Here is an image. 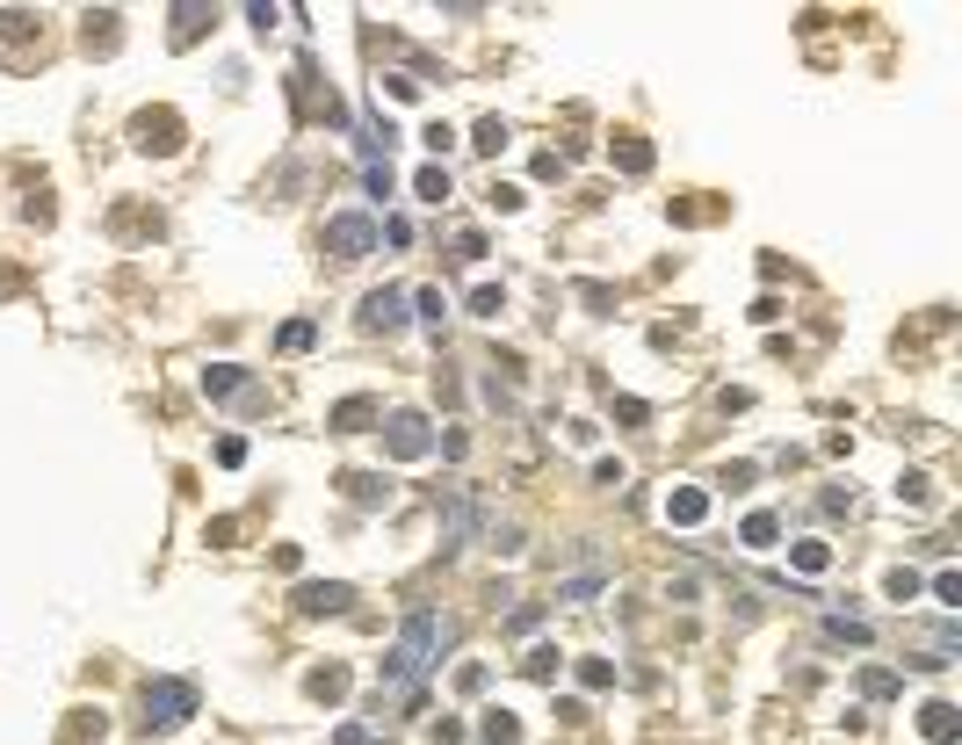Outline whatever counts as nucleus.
Here are the masks:
<instances>
[{"instance_id": "f257e3e1", "label": "nucleus", "mask_w": 962, "mask_h": 745, "mask_svg": "<svg viewBox=\"0 0 962 745\" xmlns=\"http://www.w3.org/2000/svg\"><path fill=\"white\" fill-rule=\"evenodd\" d=\"M442 644H449V623H442L434 608H413L406 630H398V644H391V659H384V695H406L420 673H434Z\"/></svg>"}, {"instance_id": "f03ea898", "label": "nucleus", "mask_w": 962, "mask_h": 745, "mask_svg": "<svg viewBox=\"0 0 962 745\" xmlns=\"http://www.w3.org/2000/svg\"><path fill=\"white\" fill-rule=\"evenodd\" d=\"M196 717V680H145V731H174Z\"/></svg>"}, {"instance_id": "7ed1b4c3", "label": "nucleus", "mask_w": 962, "mask_h": 745, "mask_svg": "<svg viewBox=\"0 0 962 745\" xmlns=\"http://www.w3.org/2000/svg\"><path fill=\"white\" fill-rule=\"evenodd\" d=\"M326 246H333V261H369L377 254V225L362 210H340V217H326Z\"/></svg>"}, {"instance_id": "20e7f679", "label": "nucleus", "mask_w": 962, "mask_h": 745, "mask_svg": "<svg viewBox=\"0 0 962 745\" xmlns=\"http://www.w3.org/2000/svg\"><path fill=\"white\" fill-rule=\"evenodd\" d=\"M384 449H391L398 463H420V456L434 449V427H427V413H391V420H384Z\"/></svg>"}, {"instance_id": "39448f33", "label": "nucleus", "mask_w": 962, "mask_h": 745, "mask_svg": "<svg viewBox=\"0 0 962 745\" xmlns=\"http://www.w3.org/2000/svg\"><path fill=\"white\" fill-rule=\"evenodd\" d=\"M471 536H478V500H471V492H449V500H442V557H456Z\"/></svg>"}, {"instance_id": "423d86ee", "label": "nucleus", "mask_w": 962, "mask_h": 745, "mask_svg": "<svg viewBox=\"0 0 962 745\" xmlns=\"http://www.w3.org/2000/svg\"><path fill=\"white\" fill-rule=\"evenodd\" d=\"M348 601H355L348 579H304L297 586V615H348Z\"/></svg>"}, {"instance_id": "0eeeda50", "label": "nucleus", "mask_w": 962, "mask_h": 745, "mask_svg": "<svg viewBox=\"0 0 962 745\" xmlns=\"http://www.w3.org/2000/svg\"><path fill=\"white\" fill-rule=\"evenodd\" d=\"M131 138H138V152H174V145H181V116H174V109H145V116L131 123Z\"/></svg>"}, {"instance_id": "6e6552de", "label": "nucleus", "mask_w": 962, "mask_h": 745, "mask_svg": "<svg viewBox=\"0 0 962 745\" xmlns=\"http://www.w3.org/2000/svg\"><path fill=\"white\" fill-rule=\"evenodd\" d=\"M362 326L369 333H398L406 326V290H369L362 297Z\"/></svg>"}, {"instance_id": "1a4fd4ad", "label": "nucleus", "mask_w": 962, "mask_h": 745, "mask_svg": "<svg viewBox=\"0 0 962 745\" xmlns=\"http://www.w3.org/2000/svg\"><path fill=\"white\" fill-rule=\"evenodd\" d=\"M919 731L934 738V745H955V738H962V709H955V702H926V709H919Z\"/></svg>"}, {"instance_id": "9d476101", "label": "nucleus", "mask_w": 962, "mask_h": 745, "mask_svg": "<svg viewBox=\"0 0 962 745\" xmlns=\"http://www.w3.org/2000/svg\"><path fill=\"white\" fill-rule=\"evenodd\" d=\"M702 514H709V492H695V485L666 492V521H673V529H702Z\"/></svg>"}, {"instance_id": "9b49d317", "label": "nucleus", "mask_w": 962, "mask_h": 745, "mask_svg": "<svg viewBox=\"0 0 962 745\" xmlns=\"http://www.w3.org/2000/svg\"><path fill=\"white\" fill-rule=\"evenodd\" d=\"M369 420H384V413H377V398H340V406L326 413V427H340V434H362Z\"/></svg>"}, {"instance_id": "f8f14e48", "label": "nucleus", "mask_w": 962, "mask_h": 745, "mask_svg": "<svg viewBox=\"0 0 962 745\" xmlns=\"http://www.w3.org/2000/svg\"><path fill=\"white\" fill-rule=\"evenodd\" d=\"M340 485H348V500H355V507H384V500H391V485H384L377 471H348Z\"/></svg>"}, {"instance_id": "ddd939ff", "label": "nucleus", "mask_w": 962, "mask_h": 745, "mask_svg": "<svg viewBox=\"0 0 962 745\" xmlns=\"http://www.w3.org/2000/svg\"><path fill=\"white\" fill-rule=\"evenodd\" d=\"M203 391H210V398L246 391V369H239V362H210V369H203Z\"/></svg>"}, {"instance_id": "4468645a", "label": "nucleus", "mask_w": 962, "mask_h": 745, "mask_svg": "<svg viewBox=\"0 0 962 745\" xmlns=\"http://www.w3.org/2000/svg\"><path fill=\"white\" fill-rule=\"evenodd\" d=\"M738 536H746V550H774V543H782V521H774V514H746Z\"/></svg>"}, {"instance_id": "2eb2a0df", "label": "nucleus", "mask_w": 962, "mask_h": 745, "mask_svg": "<svg viewBox=\"0 0 962 745\" xmlns=\"http://www.w3.org/2000/svg\"><path fill=\"white\" fill-rule=\"evenodd\" d=\"M478 738H485V745H521V724L507 717V709H485V724H478Z\"/></svg>"}, {"instance_id": "dca6fc26", "label": "nucleus", "mask_w": 962, "mask_h": 745, "mask_svg": "<svg viewBox=\"0 0 962 745\" xmlns=\"http://www.w3.org/2000/svg\"><path fill=\"white\" fill-rule=\"evenodd\" d=\"M413 196H420V203H449V167H420V174H413Z\"/></svg>"}, {"instance_id": "f3484780", "label": "nucleus", "mask_w": 962, "mask_h": 745, "mask_svg": "<svg viewBox=\"0 0 962 745\" xmlns=\"http://www.w3.org/2000/svg\"><path fill=\"white\" fill-rule=\"evenodd\" d=\"M304 688H312L319 702H340V695H348V673H340V666H319L312 680H304Z\"/></svg>"}, {"instance_id": "a211bd4d", "label": "nucleus", "mask_w": 962, "mask_h": 745, "mask_svg": "<svg viewBox=\"0 0 962 745\" xmlns=\"http://www.w3.org/2000/svg\"><path fill=\"white\" fill-rule=\"evenodd\" d=\"M500 312H507V290H500V283H478V290H471V319H500Z\"/></svg>"}, {"instance_id": "6ab92c4d", "label": "nucleus", "mask_w": 962, "mask_h": 745, "mask_svg": "<svg viewBox=\"0 0 962 745\" xmlns=\"http://www.w3.org/2000/svg\"><path fill=\"white\" fill-rule=\"evenodd\" d=\"M825 637L832 644H868V623L861 615H825Z\"/></svg>"}, {"instance_id": "aec40b11", "label": "nucleus", "mask_w": 962, "mask_h": 745, "mask_svg": "<svg viewBox=\"0 0 962 745\" xmlns=\"http://www.w3.org/2000/svg\"><path fill=\"white\" fill-rule=\"evenodd\" d=\"M615 167H623V174H651V145H644V138H623V145H615Z\"/></svg>"}, {"instance_id": "412c9836", "label": "nucleus", "mask_w": 962, "mask_h": 745, "mask_svg": "<svg viewBox=\"0 0 962 745\" xmlns=\"http://www.w3.org/2000/svg\"><path fill=\"white\" fill-rule=\"evenodd\" d=\"M601 594V572H572V579H557V601H594Z\"/></svg>"}, {"instance_id": "4be33fe9", "label": "nucleus", "mask_w": 962, "mask_h": 745, "mask_svg": "<svg viewBox=\"0 0 962 745\" xmlns=\"http://www.w3.org/2000/svg\"><path fill=\"white\" fill-rule=\"evenodd\" d=\"M789 565H796V572H811V579H818V572H825V565H832V550H825V543H796V550H789Z\"/></svg>"}, {"instance_id": "5701e85b", "label": "nucleus", "mask_w": 962, "mask_h": 745, "mask_svg": "<svg viewBox=\"0 0 962 745\" xmlns=\"http://www.w3.org/2000/svg\"><path fill=\"white\" fill-rule=\"evenodd\" d=\"M861 695H868V702H890V695H897V673H890V666H868V673H861Z\"/></svg>"}, {"instance_id": "b1692460", "label": "nucleus", "mask_w": 962, "mask_h": 745, "mask_svg": "<svg viewBox=\"0 0 962 745\" xmlns=\"http://www.w3.org/2000/svg\"><path fill=\"white\" fill-rule=\"evenodd\" d=\"M203 22H210V8H174V44H196Z\"/></svg>"}, {"instance_id": "393cba45", "label": "nucleus", "mask_w": 962, "mask_h": 745, "mask_svg": "<svg viewBox=\"0 0 962 745\" xmlns=\"http://www.w3.org/2000/svg\"><path fill=\"white\" fill-rule=\"evenodd\" d=\"M275 348H283V355H304V348H312V319H290L283 333H275Z\"/></svg>"}, {"instance_id": "a878e982", "label": "nucleus", "mask_w": 962, "mask_h": 745, "mask_svg": "<svg viewBox=\"0 0 962 745\" xmlns=\"http://www.w3.org/2000/svg\"><path fill=\"white\" fill-rule=\"evenodd\" d=\"M897 500L926 507V500H934V478H926V471H905V478H897Z\"/></svg>"}, {"instance_id": "bb28decb", "label": "nucleus", "mask_w": 962, "mask_h": 745, "mask_svg": "<svg viewBox=\"0 0 962 745\" xmlns=\"http://www.w3.org/2000/svg\"><path fill=\"white\" fill-rule=\"evenodd\" d=\"M579 688H615V666L608 659H579Z\"/></svg>"}, {"instance_id": "cd10ccee", "label": "nucleus", "mask_w": 962, "mask_h": 745, "mask_svg": "<svg viewBox=\"0 0 962 745\" xmlns=\"http://www.w3.org/2000/svg\"><path fill=\"white\" fill-rule=\"evenodd\" d=\"M521 673H529V680H550V673H557V651H550V644H536L529 659H521Z\"/></svg>"}, {"instance_id": "c85d7f7f", "label": "nucleus", "mask_w": 962, "mask_h": 745, "mask_svg": "<svg viewBox=\"0 0 962 745\" xmlns=\"http://www.w3.org/2000/svg\"><path fill=\"white\" fill-rule=\"evenodd\" d=\"M471 145H478V152H500V145H507V123H500V116H485Z\"/></svg>"}, {"instance_id": "c756f323", "label": "nucleus", "mask_w": 962, "mask_h": 745, "mask_svg": "<svg viewBox=\"0 0 962 745\" xmlns=\"http://www.w3.org/2000/svg\"><path fill=\"white\" fill-rule=\"evenodd\" d=\"M934 601H941V608H962V579H955V572H934Z\"/></svg>"}, {"instance_id": "7c9ffc66", "label": "nucleus", "mask_w": 962, "mask_h": 745, "mask_svg": "<svg viewBox=\"0 0 962 745\" xmlns=\"http://www.w3.org/2000/svg\"><path fill=\"white\" fill-rule=\"evenodd\" d=\"M413 304H420V319H427V326H442V312H449V297H442V290H420Z\"/></svg>"}, {"instance_id": "2f4dec72", "label": "nucleus", "mask_w": 962, "mask_h": 745, "mask_svg": "<svg viewBox=\"0 0 962 745\" xmlns=\"http://www.w3.org/2000/svg\"><path fill=\"white\" fill-rule=\"evenodd\" d=\"M485 680H492V673H485L478 659H471V666H456V688H463V695H485Z\"/></svg>"}, {"instance_id": "473e14b6", "label": "nucleus", "mask_w": 962, "mask_h": 745, "mask_svg": "<svg viewBox=\"0 0 962 745\" xmlns=\"http://www.w3.org/2000/svg\"><path fill=\"white\" fill-rule=\"evenodd\" d=\"M362 181H369V196H377V203L391 196V167H384V160H369V174H362Z\"/></svg>"}, {"instance_id": "72a5a7b5", "label": "nucleus", "mask_w": 962, "mask_h": 745, "mask_svg": "<svg viewBox=\"0 0 962 745\" xmlns=\"http://www.w3.org/2000/svg\"><path fill=\"white\" fill-rule=\"evenodd\" d=\"M456 261H485V232H456Z\"/></svg>"}, {"instance_id": "f704fd0d", "label": "nucleus", "mask_w": 962, "mask_h": 745, "mask_svg": "<svg viewBox=\"0 0 962 745\" xmlns=\"http://www.w3.org/2000/svg\"><path fill=\"white\" fill-rule=\"evenodd\" d=\"M420 145H427V152H449V145H456V131H449V123H427V131H420Z\"/></svg>"}, {"instance_id": "c9c22d12", "label": "nucleus", "mask_w": 962, "mask_h": 745, "mask_svg": "<svg viewBox=\"0 0 962 745\" xmlns=\"http://www.w3.org/2000/svg\"><path fill=\"white\" fill-rule=\"evenodd\" d=\"M615 420H630V427H644V420H651V406H644V398H615Z\"/></svg>"}, {"instance_id": "e433bc0d", "label": "nucleus", "mask_w": 962, "mask_h": 745, "mask_svg": "<svg viewBox=\"0 0 962 745\" xmlns=\"http://www.w3.org/2000/svg\"><path fill=\"white\" fill-rule=\"evenodd\" d=\"M217 463H225V471H239V463H246V442H239V434H225V442H217Z\"/></svg>"}, {"instance_id": "4c0bfd02", "label": "nucleus", "mask_w": 962, "mask_h": 745, "mask_svg": "<svg viewBox=\"0 0 962 745\" xmlns=\"http://www.w3.org/2000/svg\"><path fill=\"white\" fill-rule=\"evenodd\" d=\"M384 239H391V246H413V217H384Z\"/></svg>"}, {"instance_id": "58836bf2", "label": "nucleus", "mask_w": 962, "mask_h": 745, "mask_svg": "<svg viewBox=\"0 0 962 745\" xmlns=\"http://www.w3.org/2000/svg\"><path fill=\"white\" fill-rule=\"evenodd\" d=\"M919 594V572H890V601H912Z\"/></svg>"}, {"instance_id": "ea45409f", "label": "nucleus", "mask_w": 962, "mask_h": 745, "mask_svg": "<svg viewBox=\"0 0 962 745\" xmlns=\"http://www.w3.org/2000/svg\"><path fill=\"white\" fill-rule=\"evenodd\" d=\"M492 210H521V189H514V181H492Z\"/></svg>"}, {"instance_id": "a19ab883", "label": "nucleus", "mask_w": 962, "mask_h": 745, "mask_svg": "<svg viewBox=\"0 0 962 745\" xmlns=\"http://www.w3.org/2000/svg\"><path fill=\"white\" fill-rule=\"evenodd\" d=\"M333 745H369V738H362V724H340V731H333Z\"/></svg>"}]
</instances>
